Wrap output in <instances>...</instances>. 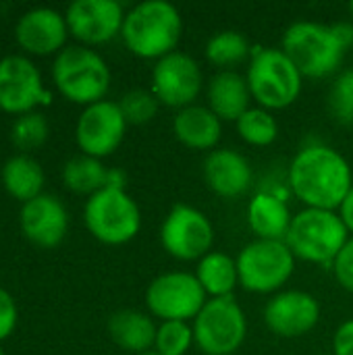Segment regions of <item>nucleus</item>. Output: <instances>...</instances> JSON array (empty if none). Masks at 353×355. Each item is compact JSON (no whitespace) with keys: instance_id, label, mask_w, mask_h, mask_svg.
<instances>
[{"instance_id":"1","label":"nucleus","mask_w":353,"mask_h":355,"mask_svg":"<svg viewBox=\"0 0 353 355\" xmlns=\"http://www.w3.org/2000/svg\"><path fill=\"white\" fill-rule=\"evenodd\" d=\"M289 187L306 208L339 210L353 187L352 166L331 146H306L289 164Z\"/></svg>"},{"instance_id":"2","label":"nucleus","mask_w":353,"mask_h":355,"mask_svg":"<svg viewBox=\"0 0 353 355\" xmlns=\"http://www.w3.org/2000/svg\"><path fill=\"white\" fill-rule=\"evenodd\" d=\"M121 35L135 56L160 60L177 50L183 35V17L166 0H146L125 15Z\"/></svg>"},{"instance_id":"3","label":"nucleus","mask_w":353,"mask_h":355,"mask_svg":"<svg viewBox=\"0 0 353 355\" xmlns=\"http://www.w3.org/2000/svg\"><path fill=\"white\" fill-rule=\"evenodd\" d=\"M281 50L295 64L302 77L325 79L339 71L350 48L339 37L335 25L298 21L285 29Z\"/></svg>"},{"instance_id":"4","label":"nucleus","mask_w":353,"mask_h":355,"mask_svg":"<svg viewBox=\"0 0 353 355\" xmlns=\"http://www.w3.org/2000/svg\"><path fill=\"white\" fill-rule=\"evenodd\" d=\"M350 241V231L337 210L304 208L293 214L285 243L295 260L310 264H331Z\"/></svg>"},{"instance_id":"5","label":"nucleus","mask_w":353,"mask_h":355,"mask_svg":"<svg viewBox=\"0 0 353 355\" xmlns=\"http://www.w3.org/2000/svg\"><path fill=\"white\" fill-rule=\"evenodd\" d=\"M246 79L258 106L281 110L300 98L304 77L281 48H258L252 54Z\"/></svg>"},{"instance_id":"6","label":"nucleus","mask_w":353,"mask_h":355,"mask_svg":"<svg viewBox=\"0 0 353 355\" xmlns=\"http://www.w3.org/2000/svg\"><path fill=\"white\" fill-rule=\"evenodd\" d=\"M52 75L54 83L69 100L87 106L100 102L110 85L108 64L98 52L85 46H69L60 50Z\"/></svg>"},{"instance_id":"7","label":"nucleus","mask_w":353,"mask_h":355,"mask_svg":"<svg viewBox=\"0 0 353 355\" xmlns=\"http://www.w3.org/2000/svg\"><path fill=\"white\" fill-rule=\"evenodd\" d=\"M191 327L196 345L204 355H233L248 337V318L235 297L208 300Z\"/></svg>"},{"instance_id":"8","label":"nucleus","mask_w":353,"mask_h":355,"mask_svg":"<svg viewBox=\"0 0 353 355\" xmlns=\"http://www.w3.org/2000/svg\"><path fill=\"white\" fill-rule=\"evenodd\" d=\"M89 233L108 245L131 241L141 227V212L125 189L104 187L89 196L83 210Z\"/></svg>"},{"instance_id":"9","label":"nucleus","mask_w":353,"mask_h":355,"mask_svg":"<svg viewBox=\"0 0 353 355\" xmlns=\"http://www.w3.org/2000/svg\"><path fill=\"white\" fill-rule=\"evenodd\" d=\"M239 285L252 293L279 291L295 270V256L285 241L254 239L237 256Z\"/></svg>"},{"instance_id":"10","label":"nucleus","mask_w":353,"mask_h":355,"mask_svg":"<svg viewBox=\"0 0 353 355\" xmlns=\"http://www.w3.org/2000/svg\"><path fill=\"white\" fill-rule=\"evenodd\" d=\"M208 295L191 272H164L146 289V306L162 322H193L206 306Z\"/></svg>"},{"instance_id":"11","label":"nucleus","mask_w":353,"mask_h":355,"mask_svg":"<svg viewBox=\"0 0 353 355\" xmlns=\"http://www.w3.org/2000/svg\"><path fill=\"white\" fill-rule=\"evenodd\" d=\"M160 243L175 260L200 262L212 252L214 227L202 210L187 204H177L162 220Z\"/></svg>"},{"instance_id":"12","label":"nucleus","mask_w":353,"mask_h":355,"mask_svg":"<svg viewBox=\"0 0 353 355\" xmlns=\"http://www.w3.org/2000/svg\"><path fill=\"white\" fill-rule=\"evenodd\" d=\"M204 75L198 60L181 50L156 60L152 69V94L156 100L171 108H187L196 104L202 94Z\"/></svg>"},{"instance_id":"13","label":"nucleus","mask_w":353,"mask_h":355,"mask_svg":"<svg viewBox=\"0 0 353 355\" xmlns=\"http://www.w3.org/2000/svg\"><path fill=\"white\" fill-rule=\"evenodd\" d=\"M127 131V121L119 108V102L100 100L81 112L77 121V144L79 148L94 158H102L112 154Z\"/></svg>"},{"instance_id":"14","label":"nucleus","mask_w":353,"mask_h":355,"mask_svg":"<svg viewBox=\"0 0 353 355\" xmlns=\"http://www.w3.org/2000/svg\"><path fill=\"white\" fill-rule=\"evenodd\" d=\"M320 320V304L308 291H281L268 300L264 322L270 333L283 339H298L316 329Z\"/></svg>"},{"instance_id":"15","label":"nucleus","mask_w":353,"mask_h":355,"mask_svg":"<svg viewBox=\"0 0 353 355\" xmlns=\"http://www.w3.org/2000/svg\"><path fill=\"white\" fill-rule=\"evenodd\" d=\"M52 94L42 87L40 71L19 54L0 60V108L8 112H29L37 102L48 104Z\"/></svg>"},{"instance_id":"16","label":"nucleus","mask_w":353,"mask_h":355,"mask_svg":"<svg viewBox=\"0 0 353 355\" xmlns=\"http://www.w3.org/2000/svg\"><path fill=\"white\" fill-rule=\"evenodd\" d=\"M64 19L79 40L102 44L121 33L125 10L117 0H75L69 4Z\"/></svg>"},{"instance_id":"17","label":"nucleus","mask_w":353,"mask_h":355,"mask_svg":"<svg viewBox=\"0 0 353 355\" xmlns=\"http://www.w3.org/2000/svg\"><path fill=\"white\" fill-rule=\"evenodd\" d=\"M204 181L216 196L231 200L250 191L254 183V171L243 154L231 148H218L212 150L204 160Z\"/></svg>"},{"instance_id":"18","label":"nucleus","mask_w":353,"mask_h":355,"mask_svg":"<svg viewBox=\"0 0 353 355\" xmlns=\"http://www.w3.org/2000/svg\"><path fill=\"white\" fill-rule=\"evenodd\" d=\"M69 216L64 206L48 193H40L21 208V229L37 245L54 248L67 233Z\"/></svg>"},{"instance_id":"19","label":"nucleus","mask_w":353,"mask_h":355,"mask_svg":"<svg viewBox=\"0 0 353 355\" xmlns=\"http://www.w3.org/2000/svg\"><path fill=\"white\" fill-rule=\"evenodd\" d=\"M67 19L48 6L27 10L17 23V40L23 48L35 54H48L58 50L67 37Z\"/></svg>"},{"instance_id":"20","label":"nucleus","mask_w":353,"mask_h":355,"mask_svg":"<svg viewBox=\"0 0 353 355\" xmlns=\"http://www.w3.org/2000/svg\"><path fill=\"white\" fill-rule=\"evenodd\" d=\"M173 131L179 144L189 150H214L223 137V121L208 108L191 104L177 110L173 119Z\"/></svg>"},{"instance_id":"21","label":"nucleus","mask_w":353,"mask_h":355,"mask_svg":"<svg viewBox=\"0 0 353 355\" xmlns=\"http://www.w3.org/2000/svg\"><path fill=\"white\" fill-rule=\"evenodd\" d=\"M208 108L221 121H239L246 110H250L252 92L248 79L237 71H218L208 83Z\"/></svg>"},{"instance_id":"22","label":"nucleus","mask_w":353,"mask_h":355,"mask_svg":"<svg viewBox=\"0 0 353 355\" xmlns=\"http://www.w3.org/2000/svg\"><path fill=\"white\" fill-rule=\"evenodd\" d=\"M293 214L287 202L270 191L256 193L248 204V225L256 239L285 241Z\"/></svg>"},{"instance_id":"23","label":"nucleus","mask_w":353,"mask_h":355,"mask_svg":"<svg viewBox=\"0 0 353 355\" xmlns=\"http://www.w3.org/2000/svg\"><path fill=\"white\" fill-rule=\"evenodd\" d=\"M158 327L139 310H119L108 320L110 339L129 354H146L156 343Z\"/></svg>"},{"instance_id":"24","label":"nucleus","mask_w":353,"mask_h":355,"mask_svg":"<svg viewBox=\"0 0 353 355\" xmlns=\"http://www.w3.org/2000/svg\"><path fill=\"white\" fill-rule=\"evenodd\" d=\"M196 279L206 291L208 300L214 297H233L239 285V270L237 260H233L225 252H210L206 254L196 266Z\"/></svg>"},{"instance_id":"25","label":"nucleus","mask_w":353,"mask_h":355,"mask_svg":"<svg viewBox=\"0 0 353 355\" xmlns=\"http://www.w3.org/2000/svg\"><path fill=\"white\" fill-rule=\"evenodd\" d=\"M2 181L8 193H12L19 200H33L42 193V185H44V171L42 166L25 156H12L6 160V164L2 166Z\"/></svg>"},{"instance_id":"26","label":"nucleus","mask_w":353,"mask_h":355,"mask_svg":"<svg viewBox=\"0 0 353 355\" xmlns=\"http://www.w3.org/2000/svg\"><path fill=\"white\" fill-rule=\"evenodd\" d=\"M62 179L69 189L77 193H98L106 187L108 181V168L100 162V158L94 156H75L71 158L62 168Z\"/></svg>"},{"instance_id":"27","label":"nucleus","mask_w":353,"mask_h":355,"mask_svg":"<svg viewBox=\"0 0 353 355\" xmlns=\"http://www.w3.org/2000/svg\"><path fill=\"white\" fill-rule=\"evenodd\" d=\"M252 54L250 40L235 29H225L214 33L206 44V58L214 67L223 71H231V67L243 62Z\"/></svg>"},{"instance_id":"28","label":"nucleus","mask_w":353,"mask_h":355,"mask_svg":"<svg viewBox=\"0 0 353 355\" xmlns=\"http://www.w3.org/2000/svg\"><path fill=\"white\" fill-rule=\"evenodd\" d=\"M237 133L246 144L266 148L275 144V139L279 137V123L270 110L262 106H252L237 121Z\"/></svg>"},{"instance_id":"29","label":"nucleus","mask_w":353,"mask_h":355,"mask_svg":"<svg viewBox=\"0 0 353 355\" xmlns=\"http://www.w3.org/2000/svg\"><path fill=\"white\" fill-rule=\"evenodd\" d=\"M191 345H196L193 339V327L189 322H162L156 333L154 352L160 355H185Z\"/></svg>"},{"instance_id":"30","label":"nucleus","mask_w":353,"mask_h":355,"mask_svg":"<svg viewBox=\"0 0 353 355\" xmlns=\"http://www.w3.org/2000/svg\"><path fill=\"white\" fill-rule=\"evenodd\" d=\"M160 102L152 94V89H131L119 100V108L127 121V125H146L158 112Z\"/></svg>"},{"instance_id":"31","label":"nucleus","mask_w":353,"mask_h":355,"mask_svg":"<svg viewBox=\"0 0 353 355\" xmlns=\"http://www.w3.org/2000/svg\"><path fill=\"white\" fill-rule=\"evenodd\" d=\"M10 137L17 148L31 150L46 141L48 137V123L40 112H23L10 129Z\"/></svg>"},{"instance_id":"32","label":"nucleus","mask_w":353,"mask_h":355,"mask_svg":"<svg viewBox=\"0 0 353 355\" xmlns=\"http://www.w3.org/2000/svg\"><path fill=\"white\" fill-rule=\"evenodd\" d=\"M329 110L341 125H353V69L343 71L329 92Z\"/></svg>"},{"instance_id":"33","label":"nucleus","mask_w":353,"mask_h":355,"mask_svg":"<svg viewBox=\"0 0 353 355\" xmlns=\"http://www.w3.org/2000/svg\"><path fill=\"white\" fill-rule=\"evenodd\" d=\"M333 272L337 283L353 293V237H350V241L343 245V250L339 252V256L333 262Z\"/></svg>"},{"instance_id":"34","label":"nucleus","mask_w":353,"mask_h":355,"mask_svg":"<svg viewBox=\"0 0 353 355\" xmlns=\"http://www.w3.org/2000/svg\"><path fill=\"white\" fill-rule=\"evenodd\" d=\"M15 322H17L15 302H12V297L4 289H0V339L8 337L12 333Z\"/></svg>"},{"instance_id":"35","label":"nucleus","mask_w":353,"mask_h":355,"mask_svg":"<svg viewBox=\"0 0 353 355\" xmlns=\"http://www.w3.org/2000/svg\"><path fill=\"white\" fill-rule=\"evenodd\" d=\"M333 355H353V318L337 329L333 337Z\"/></svg>"},{"instance_id":"36","label":"nucleus","mask_w":353,"mask_h":355,"mask_svg":"<svg viewBox=\"0 0 353 355\" xmlns=\"http://www.w3.org/2000/svg\"><path fill=\"white\" fill-rule=\"evenodd\" d=\"M339 216H341V220H343V225L347 227V231H350V235L353 237V187L350 189V193L345 196V200H343V204L339 206Z\"/></svg>"},{"instance_id":"37","label":"nucleus","mask_w":353,"mask_h":355,"mask_svg":"<svg viewBox=\"0 0 353 355\" xmlns=\"http://www.w3.org/2000/svg\"><path fill=\"white\" fill-rule=\"evenodd\" d=\"M139 355H160V354H156V352H146V354H139Z\"/></svg>"},{"instance_id":"38","label":"nucleus","mask_w":353,"mask_h":355,"mask_svg":"<svg viewBox=\"0 0 353 355\" xmlns=\"http://www.w3.org/2000/svg\"><path fill=\"white\" fill-rule=\"evenodd\" d=\"M350 12H352V15H353V2H352V4H350Z\"/></svg>"},{"instance_id":"39","label":"nucleus","mask_w":353,"mask_h":355,"mask_svg":"<svg viewBox=\"0 0 353 355\" xmlns=\"http://www.w3.org/2000/svg\"><path fill=\"white\" fill-rule=\"evenodd\" d=\"M0 355H4V354H2V349H0Z\"/></svg>"},{"instance_id":"40","label":"nucleus","mask_w":353,"mask_h":355,"mask_svg":"<svg viewBox=\"0 0 353 355\" xmlns=\"http://www.w3.org/2000/svg\"><path fill=\"white\" fill-rule=\"evenodd\" d=\"M325 355H333V354H325Z\"/></svg>"}]
</instances>
